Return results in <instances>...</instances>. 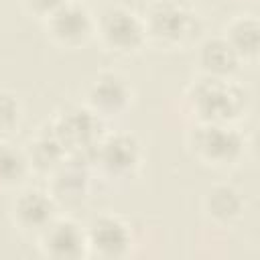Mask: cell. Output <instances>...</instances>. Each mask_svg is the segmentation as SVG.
<instances>
[{
  "mask_svg": "<svg viewBox=\"0 0 260 260\" xmlns=\"http://www.w3.org/2000/svg\"><path fill=\"white\" fill-rule=\"evenodd\" d=\"M185 106L193 122L240 124L250 110V93L236 77L197 75L185 91Z\"/></svg>",
  "mask_w": 260,
  "mask_h": 260,
  "instance_id": "6da1fadb",
  "label": "cell"
},
{
  "mask_svg": "<svg viewBox=\"0 0 260 260\" xmlns=\"http://www.w3.org/2000/svg\"><path fill=\"white\" fill-rule=\"evenodd\" d=\"M142 22L146 43L165 51L189 49L203 37V18L187 0H152Z\"/></svg>",
  "mask_w": 260,
  "mask_h": 260,
  "instance_id": "7a4b0ae2",
  "label": "cell"
},
{
  "mask_svg": "<svg viewBox=\"0 0 260 260\" xmlns=\"http://www.w3.org/2000/svg\"><path fill=\"white\" fill-rule=\"evenodd\" d=\"M185 146L187 152L203 167L228 171L246 158L250 140L238 124L193 122L185 134Z\"/></svg>",
  "mask_w": 260,
  "mask_h": 260,
  "instance_id": "3957f363",
  "label": "cell"
},
{
  "mask_svg": "<svg viewBox=\"0 0 260 260\" xmlns=\"http://www.w3.org/2000/svg\"><path fill=\"white\" fill-rule=\"evenodd\" d=\"M102 49L114 55L132 57L138 55L146 43V30L142 14L126 4H106L95 14V37Z\"/></svg>",
  "mask_w": 260,
  "mask_h": 260,
  "instance_id": "277c9868",
  "label": "cell"
},
{
  "mask_svg": "<svg viewBox=\"0 0 260 260\" xmlns=\"http://www.w3.org/2000/svg\"><path fill=\"white\" fill-rule=\"evenodd\" d=\"M49 126L63 144L67 156L85 158L89 162L98 142L108 132L106 120L91 112L85 104H71L61 108L49 120Z\"/></svg>",
  "mask_w": 260,
  "mask_h": 260,
  "instance_id": "5b68a950",
  "label": "cell"
},
{
  "mask_svg": "<svg viewBox=\"0 0 260 260\" xmlns=\"http://www.w3.org/2000/svg\"><path fill=\"white\" fill-rule=\"evenodd\" d=\"M144 165V146L134 132H106L91 154L93 173L108 181H130Z\"/></svg>",
  "mask_w": 260,
  "mask_h": 260,
  "instance_id": "8992f818",
  "label": "cell"
},
{
  "mask_svg": "<svg viewBox=\"0 0 260 260\" xmlns=\"http://www.w3.org/2000/svg\"><path fill=\"white\" fill-rule=\"evenodd\" d=\"M47 39L65 51H77L95 37V14L79 0H71L43 20Z\"/></svg>",
  "mask_w": 260,
  "mask_h": 260,
  "instance_id": "52a82bcc",
  "label": "cell"
},
{
  "mask_svg": "<svg viewBox=\"0 0 260 260\" xmlns=\"http://www.w3.org/2000/svg\"><path fill=\"white\" fill-rule=\"evenodd\" d=\"M134 102V87L126 75L114 69L95 73L83 95V104L100 118L110 120L126 114Z\"/></svg>",
  "mask_w": 260,
  "mask_h": 260,
  "instance_id": "ba28073f",
  "label": "cell"
},
{
  "mask_svg": "<svg viewBox=\"0 0 260 260\" xmlns=\"http://www.w3.org/2000/svg\"><path fill=\"white\" fill-rule=\"evenodd\" d=\"M89 258L122 260L134 248V236L126 219L116 213H100L85 225Z\"/></svg>",
  "mask_w": 260,
  "mask_h": 260,
  "instance_id": "9c48e42d",
  "label": "cell"
},
{
  "mask_svg": "<svg viewBox=\"0 0 260 260\" xmlns=\"http://www.w3.org/2000/svg\"><path fill=\"white\" fill-rule=\"evenodd\" d=\"M61 213L59 203L41 187H20L10 203V221L12 225L30 238H37L57 215Z\"/></svg>",
  "mask_w": 260,
  "mask_h": 260,
  "instance_id": "30bf717a",
  "label": "cell"
},
{
  "mask_svg": "<svg viewBox=\"0 0 260 260\" xmlns=\"http://www.w3.org/2000/svg\"><path fill=\"white\" fill-rule=\"evenodd\" d=\"M39 252L51 260H81L89 258L85 225L69 215H57L37 238Z\"/></svg>",
  "mask_w": 260,
  "mask_h": 260,
  "instance_id": "8fae6325",
  "label": "cell"
},
{
  "mask_svg": "<svg viewBox=\"0 0 260 260\" xmlns=\"http://www.w3.org/2000/svg\"><path fill=\"white\" fill-rule=\"evenodd\" d=\"M93 167L85 158L67 156L49 177V193L55 197L59 207L67 205H79L83 203L91 193V179H93Z\"/></svg>",
  "mask_w": 260,
  "mask_h": 260,
  "instance_id": "7c38bea8",
  "label": "cell"
},
{
  "mask_svg": "<svg viewBox=\"0 0 260 260\" xmlns=\"http://www.w3.org/2000/svg\"><path fill=\"white\" fill-rule=\"evenodd\" d=\"M195 65L199 69V75L236 77L244 63L223 35H211L201 37L195 43Z\"/></svg>",
  "mask_w": 260,
  "mask_h": 260,
  "instance_id": "4fadbf2b",
  "label": "cell"
},
{
  "mask_svg": "<svg viewBox=\"0 0 260 260\" xmlns=\"http://www.w3.org/2000/svg\"><path fill=\"white\" fill-rule=\"evenodd\" d=\"M201 209L211 223L219 228H230L244 217L246 199L238 187L230 183H215L203 193Z\"/></svg>",
  "mask_w": 260,
  "mask_h": 260,
  "instance_id": "5bb4252c",
  "label": "cell"
},
{
  "mask_svg": "<svg viewBox=\"0 0 260 260\" xmlns=\"http://www.w3.org/2000/svg\"><path fill=\"white\" fill-rule=\"evenodd\" d=\"M22 150L26 154L32 175H43V177H49L67 158V152L63 148V144L59 142V138L55 136V132L51 130L49 122L45 126H41L26 140Z\"/></svg>",
  "mask_w": 260,
  "mask_h": 260,
  "instance_id": "9a60e30c",
  "label": "cell"
},
{
  "mask_svg": "<svg viewBox=\"0 0 260 260\" xmlns=\"http://www.w3.org/2000/svg\"><path fill=\"white\" fill-rule=\"evenodd\" d=\"M225 41L244 65H254L260 55V20L256 14H236L223 26Z\"/></svg>",
  "mask_w": 260,
  "mask_h": 260,
  "instance_id": "2e32d148",
  "label": "cell"
},
{
  "mask_svg": "<svg viewBox=\"0 0 260 260\" xmlns=\"http://www.w3.org/2000/svg\"><path fill=\"white\" fill-rule=\"evenodd\" d=\"M32 175L22 146L0 138V191H18Z\"/></svg>",
  "mask_w": 260,
  "mask_h": 260,
  "instance_id": "e0dca14e",
  "label": "cell"
},
{
  "mask_svg": "<svg viewBox=\"0 0 260 260\" xmlns=\"http://www.w3.org/2000/svg\"><path fill=\"white\" fill-rule=\"evenodd\" d=\"M22 118H24V108L20 98L10 89L0 87V138L12 136L20 128Z\"/></svg>",
  "mask_w": 260,
  "mask_h": 260,
  "instance_id": "ac0fdd59",
  "label": "cell"
},
{
  "mask_svg": "<svg viewBox=\"0 0 260 260\" xmlns=\"http://www.w3.org/2000/svg\"><path fill=\"white\" fill-rule=\"evenodd\" d=\"M20 2V6H22V10L28 14V16H32V18H37V20H47L55 10H59L61 6H65L67 2H71V0H18Z\"/></svg>",
  "mask_w": 260,
  "mask_h": 260,
  "instance_id": "d6986e66",
  "label": "cell"
}]
</instances>
